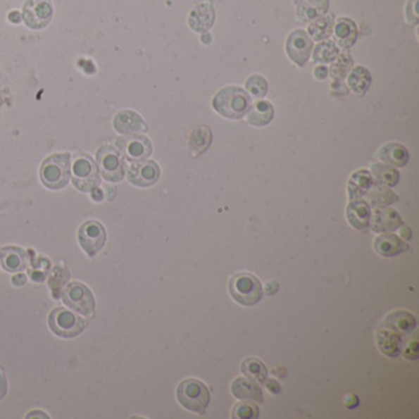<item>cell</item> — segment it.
<instances>
[{"mask_svg": "<svg viewBox=\"0 0 419 419\" xmlns=\"http://www.w3.org/2000/svg\"><path fill=\"white\" fill-rule=\"evenodd\" d=\"M113 125L117 132L122 135H135L146 130V125L143 118L138 113L128 110L120 112L115 118Z\"/></svg>", "mask_w": 419, "mask_h": 419, "instance_id": "2e32d148", "label": "cell"}, {"mask_svg": "<svg viewBox=\"0 0 419 419\" xmlns=\"http://www.w3.org/2000/svg\"><path fill=\"white\" fill-rule=\"evenodd\" d=\"M160 177L159 165L151 160L135 161L128 171V181L138 187H150Z\"/></svg>", "mask_w": 419, "mask_h": 419, "instance_id": "7c38bea8", "label": "cell"}, {"mask_svg": "<svg viewBox=\"0 0 419 419\" xmlns=\"http://www.w3.org/2000/svg\"><path fill=\"white\" fill-rule=\"evenodd\" d=\"M295 3H300V1H301V0H294Z\"/></svg>", "mask_w": 419, "mask_h": 419, "instance_id": "bcb514c9", "label": "cell"}, {"mask_svg": "<svg viewBox=\"0 0 419 419\" xmlns=\"http://www.w3.org/2000/svg\"><path fill=\"white\" fill-rule=\"evenodd\" d=\"M106 230L101 223L87 222L82 224V227L79 229L77 239L82 245V250L87 252L90 257L96 256L106 242Z\"/></svg>", "mask_w": 419, "mask_h": 419, "instance_id": "30bf717a", "label": "cell"}, {"mask_svg": "<svg viewBox=\"0 0 419 419\" xmlns=\"http://www.w3.org/2000/svg\"><path fill=\"white\" fill-rule=\"evenodd\" d=\"M353 58L348 54H343L338 57L337 62L331 65V77L336 82H342L347 77L348 73L352 69Z\"/></svg>", "mask_w": 419, "mask_h": 419, "instance_id": "1f68e13d", "label": "cell"}, {"mask_svg": "<svg viewBox=\"0 0 419 419\" xmlns=\"http://www.w3.org/2000/svg\"><path fill=\"white\" fill-rule=\"evenodd\" d=\"M275 117V107L268 101H257L251 105L247 122L256 127L270 125Z\"/></svg>", "mask_w": 419, "mask_h": 419, "instance_id": "cb8c5ba5", "label": "cell"}, {"mask_svg": "<svg viewBox=\"0 0 419 419\" xmlns=\"http://www.w3.org/2000/svg\"><path fill=\"white\" fill-rule=\"evenodd\" d=\"M373 186V176L366 170H359L352 175L348 182V194L349 199H359L363 197Z\"/></svg>", "mask_w": 419, "mask_h": 419, "instance_id": "484cf974", "label": "cell"}, {"mask_svg": "<svg viewBox=\"0 0 419 419\" xmlns=\"http://www.w3.org/2000/svg\"><path fill=\"white\" fill-rule=\"evenodd\" d=\"M401 235H402V237H405V239H411V235H412V234H411V230H410V227H404V229H402V230H401Z\"/></svg>", "mask_w": 419, "mask_h": 419, "instance_id": "ee69618b", "label": "cell"}, {"mask_svg": "<svg viewBox=\"0 0 419 419\" xmlns=\"http://www.w3.org/2000/svg\"><path fill=\"white\" fill-rule=\"evenodd\" d=\"M348 84L357 95H364L370 87V73L364 67L354 68L348 77Z\"/></svg>", "mask_w": 419, "mask_h": 419, "instance_id": "83f0119b", "label": "cell"}, {"mask_svg": "<svg viewBox=\"0 0 419 419\" xmlns=\"http://www.w3.org/2000/svg\"><path fill=\"white\" fill-rule=\"evenodd\" d=\"M371 171L375 176L376 181L380 185H385L387 187H394L400 181L399 171L390 165L374 164Z\"/></svg>", "mask_w": 419, "mask_h": 419, "instance_id": "f1b7e54d", "label": "cell"}, {"mask_svg": "<svg viewBox=\"0 0 419 419\" xmlns=\"http://www.w3.org/2000/svg\"><path fill=\"white\" fill-rule=\"evenodd\" d=\"M214 24V9L211 4L196 6L189 15V26L197 32H206Z\"/></svg>", "mask_w": 419, "mask_h": 419, "instance_id": "7402d4cb", "label": "cell"}, {"mask_svg": "<svg viewBox=\"0 0 419 419\" xmlns=\"http://www.w3.org/2000/svg\"><path fill=\"white\" fill-rule=\"evenodd\" d=\"M229 292L232 299L244 306H254L263 296L260 280L251 273H237L229 280Z\"/></svg>", "mask_w": 419, "mask_h": 419, "instance_id": "5b68a950", "label": "cell"}, {"mask_svg": "<svg viewBox=\"0 0 419 419\" xmlns=\"http://www.w3.org/2000/svg\"><path fill=\"white\" fill-rule=\"evenodd\" d=\"M402 224L400 214L394 209H376L370 225L373 232H394Z\"/></svg>", "mask_w": 419, "mask_h": 419, "instance_id": "ac0fdd59", "label": "cell"}, {"mask_svg": "<svg viewBox=\"0 0 419 419\" xmlns=\"http://www.w3.org/2000/svg\"><path fill=\"white\" fill-rule=\"evenodd\" d=\"M176 397L183 408L198 415H204L211 402V391L203 381L186 379L177 386Z\"/></svg>", "mask_w": 419, "mask_h": 419, "instance_id": "3957f363", "label": "cell"}, {"mask_svg": "<svg viewBox=\"0 0 419 419\" xmlns=\"http://www.w3.org/2000/svg\"><path fill=\"white\" fill-rule=\"evenodd\" d=\"M122 154L132 161H143L153 153V145L146 137L133 135L128 138H120L117 142Z\"/></svg>", "mask_w": 419, "mask_h": 419, "instance_id": "4fadbf2b", "label": "cell"}, {"mask_svg": "<svg viewBox=\"0 0 419 419\" xmlns=\"http://www.w3.org/2000/svg\"><path fill=\"white\" fill-rule=\"evenodd\" d=\"M213 133L207 125H197L192 133L189 135L188 146L191 150V154L194 158L207 151L208 148L212 144Z\"/></svg>", "mask_w": 419, "mask_h": 419, "instance_id": "44dd1931", "label": "cell"}, {"mask_svg": "<svg viewBox=\"0 0 419 419\" xmlns=\"http://www.w3.org/2000/svg\"><path fill=\"white\" fill-rule=\"evenodd\" d=\"M300 3L298 16L304 23L321 18V15L327 11L330 5L328 0H301Z\"/></svg>", "mask_w": 419, "mask_h": 419, "instance_id": "4316f807", "label": "cell"}, {"mask_svg": "<svg viewBox=\"0 0 419 419\" xmlns=\"http://www.w3.org/2000/svg\"><path fill=\"white\" fill-rule=\"evenodd\" d=\"M371 203L376 206V207L384 208L389 206L391 203L396 202L399 197L396 196L395 193L390 191L389 188L382 187V186H377V187L370 193Z\"/></svg>", "mask_w": 419, "mask_h": 419, "instance_id": "836d02e7", "label": "cell"}, {"mask_svg": "<svg viewBox=\"0 0 419 419\" xmlns=\"http://www.w3.org/2000/svg\"><path fill=\"white\" fill-rule=\"evenodd\" d=\"M49 325L59 337L73 338L77 337L85 330L87 323L67 308H57L49 315Z\"/></svg>", "mask_w": 419, "mask_h": 419, "instance_id": "8992f818", "label": "cell"}, {"mask_svg": "<svg viewBox=\"0 0 419 419\" xmlns=\"http://www.w3.org/2000/svg\"><path fill=\"white\" fill-rule=\"evenodd\" d=\"M280 289V285H278V282H275V287H272V282L270 283H267L265 284V293L268 295H273L277 293V290Z\"/></svg>", "mask_w": 419, "mask_h": 419, "instance_id": "7bdbcfd3", "label": "cell"}, {"mask_svg": "<svg viewBox=\"0 0 419 419\" xmlns=\"http://www.w3.org/2000/svg\"><path fill=\"white\" fill-rule=\"evenodd\" d=\"M0 262L6 272H21L27 267V254L15 246L4 247L0 250Z\"/></svg>", "mask_w": 419, "mask_h": 419, "instance_id": "9a60e30c", "label": "cell"}, {"mask_svg": "<svg viewBox=\"0 0 419 419\" xmlns=\"http://www.w3.org/2000/svg\"><path fill=\"white\" fill-rule=\"evenodd\" d=\"M232 395L240 400L256 401L258 404L263 402V395L260 386L256 384L255 380H250L246 377H237L232 382Z\"/></svg>", "mask_w": 419, "mask_h": 419, "instance_id": "ffe728a7", "label": "cell"}, {"mask_svg": "<svg viewBox=\"0 0 419 419\" xmlns=\"http://www.w3.org/2000/svg\"><path fill=\"white\" fill-rule=\"evenodd\" d=\"M265 387L268 389V391H270L272 394H275V395H278L280 391H282V387H280V384L275 380V379H270V380H265Z\"/></svg>", "mask_w": 419, "mask_h": 419, "instance_id": "f35d334b", "label": "cell"}, {"mask_svg": "<svg viewBox=\"0 0 419 419\" xmlns=\"http://www.w3.org/2000/svg\"><path fill=\"white\" fill-rule=\"evenodd\" d=\"M96 158L104 179L111 182L122 181L125 176V163L122 155L115 148L104 145L97 151Z\"/></svg>", "mask_w": 419, "mask_h": 419, "instance_id": "9c48e42d", "label": "cell"}, {"mask_svg": "<svg viewBox=\"0 0 419 419\" xmlns=\"http://www.w3.org/2000/svg\"><path fill=\"white\" fill-rule=\"evenodd\" d=\"M348 222L358 230H364L370 224V208L365 201L354 199L347 208Z\"/></svg>", "mask_w": 419, "mask_h": 419, "instance_id": "d6986e66", "label": "cell"}, {"mask_svg": "<svg viewBox=\"0 0 419 419\" xmlns=\"http://www.w3.org/2000/svg\"><path fill=\"white\" fill-rule=\"evenodd\" d=\"M212 105L219 115L230 120H240L250 110V95L239 87H224L214 96Z\"/></svg>", "mask_w": 419, "mask_h": 419, "instance_id": "7a4b0ae2", "label": "cell"}, {"mask_svg": "<svg viewBox=\"0 0 419 419\" xmlns=\"http://www.w3.org/2000/svg\"><path fill=\"white\" fill-rule=\"evenodd\" d=\"M26 280H27L26 275H15L14 278H13V283H14V285H16V287H21V285L26 284Z\"/></svg>", "mask_w": 419, "mask_h": 419, "instance_id": "b9f144b4", "label": "cell"}, {"mask_svg": "<svg viewBox=\"0 0 419 419\" xmlns=\"http://www.w3.org/2000/svg\"><path fill=\"white\" fill-rule=\"evenodd\" d=\"M415 328L412 313L397 310L389 313L376 331V341L381 352L387 357H399L404 348V339Z\"/></svg>", "mask_w": 419, "mask_h": 419, "instance_id": "6da1fadb", "label": "cell"}, {"mask_svg": "<svg viewBox=\"0 0 419 419\" xmlns=\"http://www.w3.org/2000/svg\"><path fill=\"white\" fill-rule=\"evenodd\" d=\"M337 57V46L333 44L332 41L318 44L313 56V61L318 63H331Z\"/></svg>", "mask_w": 419, "mask_h": 419, "instance_id": "d6a6232c", "label": "cell"}, {"mask_svg": "<svg viewBox=\"0 0 419 419\" xmlns=\"http://www.w3.org/2000/svg\"><path fill=\"white\" fill-rule=\"evenodd\" d=\"M328 75V69L326 67H318L315 69V77L318 80H323L325 77H327Z\"/></svg>", "mask_w": 419, "mask_h": 419, "instance_id": "60d3db41", "label": "cell"}, {"mask_svg": "<svg viewBox=\"0 0 419 419\" xmlns=\"http://www.w3.org/2000/svg\"><path fill=\"white\" fill-rule=\"evenodd\" d=\"M8 391V382H6V377H5L4 371L0 370V401L4 399Z\"/></svg>", "mask_w": 419, "mask_h": 419, "instance_id": "ab89813d", "label": "cell"}, {"mask_svg": "<svg viewBox=\"0 0 419 419\" xmlns=\"http://www.w3.org/2000/svg\"><path fill=\"white\" fill-rule=\"evenodd\" d=\"M410 249V246L394 234L380 235L374 241V250L384 257H395Z\"/></svg>", "mask_w": 419, "mask_h": 419, "instance_id": "e0dca14e", "label": "cell"}, {"mask_svg": "<svg viewBox=\"0 0 419 419\" xmlns=\"http://www.w3.org/2000/svg\"><path fill=\"white\" fill-rule=\"evenodd\" d=\"M54 8L49 0H27L25 4L23 18L31 29H44L51 23Z\"/></svg>", "mask_w": 419, "mask_h": 419, "instance_id": "8fae6325", "label": "cell"}, {"mask_svg": "<svg viewBox=\"0 0 419 419\" xmlns=\"http://www.w3.org/2000/svg\"><path fill=\"white\" fill-rule=\"evenodd\" d=\"M379 158L389 164L395 165L397 168H404L410 161L408 150L405 145L399 143H389L384 145L379 151Z\"/></svg>", "mask_w": 419, "mask_h": 419, "instance_id": "603a6c76", "label": "cell"}, {"mask_svg": "<svg viewBox=\"0 0 419 419\" xmlns=\"http://www.w3.org/2000/svg\"><path fill=\"white\" fill-rule=\"evenodd\" d=\"M246 89L252 96L256 99H262L267 95L268 84H267L265 77H261V75H252L246 82Z\"/></svg>", "mask_w": 419, "mask_h": 419, "instance_id": "e575fe53", "label": "cell"}, {"mask_svg": "<svg viewBox=\"0 0 419 419\" xmlns=\"http://www.w3.org/2000/svg\"><path fill=\"white\" fill-rule=\"evenodd\" d=\"M358 30L353 20L342 18L337 21L334 29V39L342 49L352 47L357 39Z\"/></svg>", "mask_w": 419, "mask_h": 419, "instance_id": "d4e9b609", "label": "cell"}, {"mask_svg": "<svg viewBox=\"0 0 419 419\" xmlns=\"http://www.w3.org/2000/svg\"><path fill=\"white\" fill-rule=\"evenodd\" d=\"M260 415V410L252 402H240L232 410V418L256 419Z\"/></svg>", "mask_w": 419, "mask_h": 419, "instance_id": "d590c367", "label": "cell"}, {"mask_svg": "<svg viewBox=\"0 0 419 419\" xmlns=\"http://www.w3.org/2000/svg\"><path fill=\"white\" fill-rule=\"evenodd\" d=\"M62 299L67 306L82 315L90 316L95 310V299L92 290L82 283L68 284L63 292Z\"/></svg>", "mask_w": 419, "mask_h": 419, "instance_id": "ba28073f", "label": "cell"}, {"mask_svg": "<svg viewBox=\"0 0 419 419\" xmlns=\"http://www.w3.org/2000/svg\"><path fill=\"white\" fill-rule=\"evenodd\" d=\"M417 0H411L407 11H412L410 14L407 15V20L411 24H417L418 21V14H417Z\"/></svg>", "mask_w": 419, "mask_h": 419, "instance_id": "74e56055", "label": "cell"}, {"mask_svg": "<svg viewBox=\"0 0 419 419\" xmlns=\"http://www.w3.org/2000/svg\"><path fill=\"white\" fill-rule=\"evenodd\" d=\"M241 371L252 380L265 382L268 371L265 364L257 358H247L241 364Z\"/></svg>", "mask_w": 419, "mask_h": 419, "instance_id": "f546056e", "label": "cell"}, {"mask_svg": "<svg viewBox=\"0 0 419 419\" xmlns=\"http://www.w3.org/2000/svg\"><path fill=\"white\" fill-rule=\"evenodd\" d=\"M313 49V41L308 37V34L303 30H296L292 32L287 41V52L289 58L303 67L308 62Z\"/></svg>", "mask_w": 419, "mask_h": 419, "instance_id": "5bb4252c", "label": "cell"}, {"mask_svg": "<svg viewBox=\"0 0 419 419\" xmlns=\"http://www.w3.org/2000/svg\"><path fill=\"white\" fill-rule=\"evenodd\" d=\"M37 415H35V412H31L27 418H34V417H42V418H49V415H44V412H36Z\"/></svg>", "mask_w": 419, "mask_h": 419, "instance_id": "f6af8a7d", "label": "cell"}, {"mask_svg": "<svg viewBox=\"0 0 419 419\" xmlns=\"http://www.w3.org/2000/svg\"><path fill=\"white\" fill-rule=\"evenodd\" d=\"M41 181L49 189H62L72 176L70 155L54 154L44 160L39 171Z\"/></svg>", "mask_w": 419, "mask_h": 419, "instance_id": "277c9868", "label": "cell"}, {"mask_svg": "<svg viewBox=\"0 0 419 419\" xmlns=\"http://www.w3.org/2000/svg\"><path fill=\"white\" fill-rule=\"evenodd\" d=\"M74 186L82 192H92L100 185V174L95 161L87 155H82L74 161L72 168Z\"/></svg>", "mask_w": 419, "mask_h": 419, "instance_id": "52a82bcc", "label": "cell"}, {"mask_svg": "<svg viewBox=\"0 0 419 419\" xmlns=\"http://www.w3.org/2000/svg\"><path fill=\"white\" fill-rule=\"evenodd\" d=\"M333 30V15L323 16L315 20L313 24L308 26V32L311 37L316 41H323L331 36Z\"/></svg>", "mask_w": 419, "mask_h": 419, "instance_id": "4dcf8cb0", "label": "cell"}, {"mask_svg": "<svg viewBox=\"0 0 419 419\" xmlns=\"http://www.w3.org/2000/svg\"><path fill=\"white\" fill-rule=\"evenodd\" d=\"M404 356L407 359H410V361L418 359V342H417V338H413V341L408 343V346L404 351Z\"/></svg>", "mask_w": 419, "mask_h": 419, "instance_id": "8d00e7d4", "label": "cell"}]
</instances>
